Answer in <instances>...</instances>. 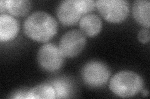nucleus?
<instances>
[{
  "label": "nucleus",
  "mask_w": 150,
  "mask_h": 99,
  "mask_svg": "<svg viewBox=\"0 0 150 99\" xmlns=\"http://www.w3.org/2000/svg\"><path fill=\"white\" fill-rule=\"evenodd\" d=\"M138 39L143 44H146L150 40V32L149 29H143L139 31Z\"/></svg>",
  "instance_id": "obj_15"
},
{
  "label": "nucleus",
  "mask_w": 150,
  "mask_h": 99,
  "mask_svg": "<svg viewBox=\"0 0 150 99\" xmlns=\"http://www.w3.org/2000/svg\"><path fill=\"white\" fill-rule=\"evenodd\" d=\"M86 43L85 36L81 31L71 30L62 37L58 47L64 57L74 58L83 50Z\"/></svg>",
  "instance_id": "obj_6"
},
{
  "label": "nucleus",
  "mask_w": 150,
  "mask_h": 99,
  "mask_svg": "<svg viewBox=\"0 0 150 99\" xmlns=\"http://www.w3.org/2000/svg\"><path fill=\"white\" fill-rule=\"evenodd\" d=\"M81 75L86 86L98 88L106 84L110 77L111 71L104 63L99 61H91L84 65Z\"/></svg>",
  "instance_id": "obj_3"
},
{
  "label": "nucleus",
  "mask_w": 150,
  "mask_h": 99,
  "mask_svg": "<svg viewBox=\"0 0 150 99\" xmlns=\"http://www.w3.org/2000/svg\"><path fill=\"white\" fill-rule=\"evenodd\" d=\"M6 10L15 16H24L29 12L32 6L28 0H7L5 1Z\"/></svg>",
  "instance_id": "obj_12"
},
{
  "label": "nucleus",
  "mask_w": 150,
  "mask_h": 99,
  "mask_svg": "<svg viewBox=\"0 0 150 99\" xmlns=\"http://www.w3.org/2000/svg\"><path fill=\"white\" fill-rule=\"evenodd\" d=\"M150 2L148 0H138L134 2L132 13L134 20L139 25L149 29L150 26Z\"/></svg>",
  "instance_id": "obj_10"
},
{
  "label": "nucleus",
  "mask_w": 150,
  "mask_h": 99,
  "mask_svg": "<svg viewBox=\"0 0 150 99\" xmlns=\"http://www.w3.org/2000/svg\"><path fill=\"white\" fill-rule=\"evenodd\" d=\"M26 98H56V92L52 85L48 84H43L36 86L28 91Z\"/></svg>",
  "instance_id": "obj_11"
},
{
  "label": "nucleus",
  "mask_w": 150,
  "mask_h": 99,
  "mask_svg": "<svg viewBox=\"0 0 150 99\" xmlns=\"http://www.w3.org/2000/svg\"><path fill=\"white\" fill-rule=\"evenodd\" d=\"M56 14L61 23L67 26L76 24L83 15L78 0H66L61 2L57 8Z\"/></svg>",
  "instance_id": "obj_7"
},
{
  "label": "nucleus",
  "mask_w": 150,
  "mask_h": 99,
  "mask_svg": "<svg viewBox=\"0 0 150 99\" xmlns=\"http://www.w3.org/2000/svg\"><path fill=\"white\" fill-rule=\"evenodd\" d=\"M56 92V98H66L69 97L73 91L70 82L65 79H57L51 82Z\"/></svg>",
  "instance_id": "obj_13"
},
{
  "label": "nucleus",
  "mask_w": 150,
  "mask_h": 99,
  "mask_svg": "<svg viewBox=\"0 0 150 99\" xmlns=\"http://www.w3.org/2000/svg\"><path fill=\"white\" fill-rule=\"evenodd\" d=\"M58 27L57 21L50 14L36 11L26 18L23 30L30 39L39 42H47L56 34Z\"/></svg>",
  "instance_id": "obj_1"
},
{
  "label": "nucleus",
  "mask_w": 150,
  "mask_h": 99,
  "mask_svg": "<svg viewBox=\"0 0 150 99\" xmlns=\"http://www.w3.org/2000/svg\"><path fill=\"white\" fill-rule=\"evenodd\" d=\"M78 1L83 14L92 11L96 6V1L93 0H78Z\"/></svg>",
  "instance_id": "obj_14"
},
{
  "label": "nucleus",
  "mask_w": 150,
  "mask_h": 99,
  "mask_svg": "<svg viewBox=\"0 0 150 99\" xmlns=\"http://www.w3.org/2000/svg\"><path fill=\"white\" fill-rule=\"evenodd\" d=\"M19 31V23L15 17L7 14L0 16V40L8 42L16 37Z\"/></svg>",
  "instance_id": "obj_8"
},
{
  "label": "nucleus",
  "mask_w": 150,
  "mask_h": 99,
  "mask_svg": "<svg viewBox=\"0 0 150 99\" xmlns=\"http://www.w3.org/2000/svg\"><path fill=\"white\" fill-rule=\"evenodd\" d=\"M79 28L84 35L88 37H95L101 31L103 26L100 17L93 14L83 16L79 21Z\"/></svg>",
  "instance_id": "obj_9"
},
{
  "label": "nucleus",
  "mask_w": 150,
  "mask_h": 99,
  "mask_svg": "<svg viewBox=\"0 0 150 99\" xmlns=\"http://www.w3.org/2000/svg\"><path fill=\"white\" fill-rule=\"evenodd\" d=\"M6 10V8L5 5V1H0V12H1V13H3Z\"/></svg>",
  "instance_id": "obj_17"
},
{
  "label": "nucleus",
  "mask_w": 150,
  "mask_h": 99,
  "mask_svg": "<svg viewBox=\"0 0 150 99\" xmlns=\"http://www.w3.org/2000/svg\"><path fill=\"white\" fill-rule=\"evenodd\" d=\"M28 91H18L13 94V96L11 97L13 98H26V94Z\"/></svg>",
  "instance_id": "obj_16"
},
{
  "label": "nucleus",
  "mask_w": 150,
  "mask_h": 99,
  "mask_svg": "<svg viewBox=\"0 0 150 99\" xmlns=\"http://www.w3.org/2000/svg\"><path fill=\"white\" fill-rule=\"evenodd\" d=\"M144 82L137 73L130 71H123L112 76L109 83L110 91L116 96L129 98L142 91Z\"/></svg>",
  "instance_id": "obj_2"
},
{
  "label": "nucleus",
  "mask_w": 150,
  "mask_h": 99,
  "mask_svg": "<svg viewBox=\"0 0 150 99\" xmlns=\"http://www.w3.org/2000/svg\"><path fill=\"white\" fill-rule=\"evenodd\" d=\"M96 6L101 16L112 23H119L128 17L129 3L125 0H98Z\"/></svg>",
  "instance_id": "obj_4"
},
{
  "label": "nucleus",
  "mask_w": 150,
  "mask_h": 99,
  "mask_svg": "<svg viewBox=\"0 0 150 99\" xmlns=\"http://www.w3.org/2000/svg\"><path fill=\"white\" fill-rule=\"evenodd\" d=\"M37 60L42 69L49 72H54L62 67L64 56L58 46L48 43L40 47L37 53Z\"/></svg>",
  "instance_id": "obj_5"
},
{
  "label": "nucleus",
  "mask_w": 150,
  "mask_h": 99,
  "mask_svg": "<svg viewBox=\"0 0 150 99\" xmlns=\"http://www.w3.org/2000/svg\"><path fill=\"white\" fill-rule=\"evenodd\" d=\"M143 94L144 96H147L148 95V91H146V90L144 91L143 92Z\"/></svg>",
  "instance_id": "obj_18"
}]
</instances>
